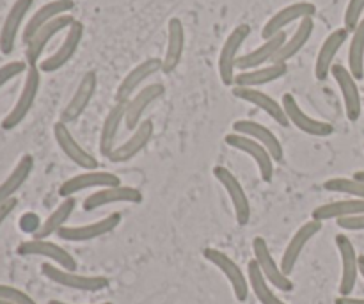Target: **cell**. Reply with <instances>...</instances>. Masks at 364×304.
Instances as JSON below:
<instances>
[{
    "instance_id": "cell-39",
    "label": "cell",
    "mask_w": 364,
    "mask_h": 304,
    "mask_svg": "<svg viewBox=\"0 0 364 304\" xmlns=\"http://www.w3.org/2000/svg\"><path fill=\"white\" fill-rule=\"evenodd\" d=\"M323 189L329 192H343L358 199H364V184L355 178H331L323 184Z\"/></svg>"
},
{
    "instance_id": "cell-4",
    "label": "cell",
    "mask_w": 364,
    "mask_h": 304,
    "mask_svg": "<svg viewBox=\"0 0 364 304\" xmlns=\"http://www.w3.org/2000/svg\"><path fill=\"white\" fill-rule=\"evenodd\" d=\"M224 142H226L228 146H231V148L238 150V152L247 153V155L255 160L256 166H258L262 180L265 182V184H270V182H272L274 159H272V155H270L269 150H267L262 142H258L256 139H252V137H247V135L237 134V132H233V134H228L226 139H224Z\"/></svg>"
},
{
    "instance_id": "cell-33",
    "label": "cell",
    "mask_w": 364,
    "mask_h": 304,
    "mask_svg": "<svg viewBox=\"0 0 364 304\" xmlns=\"http://www.w3.org/2000/svg\"><path fill=\"white\" fill-rule=\"evenodd\" d=\"M364 214V199H341V201L326 203L322 206H316L311 214V219L320 221H331V219H347V217L359 216Z\"/></svg>"
},
{
    "instance_id": "cell-46",
    "label": "cell",
    "mask_w": 364,
    "mask_h": 304,
    "mask_svg": "<svg viewBox=\"0 0 364 304\" xmlns=\"http://www.w3.org/2000/svg\"><path fill=\"white\" fill-rule=\"evenodd\" d=\"M359 274L364 278V255L359 256Z\"/></svg>"
},
{
    "instance_id": "cell-43",
    "label": "cell",
    "mask_w": 364,
    "mask_h": 304,
    "mask_svg": "<svg viewBox=\"0 0 364 304\" xmlns=\"http://www.w3.org/2000/svg\"><path fill=\"white\" fill-rule=\"evenodd\" d=\"M338 226L348 231H361L364 230V214L347 217V219H340L338 221Z\"/></svg>"
},
{
    "instance_id": "cell-44",
    "label": "cell",
    "mask_w": 364,
    "mask_h": 304,
    "mask_svg": "<svg viewBox=\"0 0 364 304\" xmlns=\"http://www.w3.org/2000/svg\"><path fill=\"white\" fill-rule=\"evenodd\" d=\"M16 205H18V199H14V198L7 199L6 203H2V205H0V226H2L4 221H6L7 217L13 214V210L16 209Z\"/></svg>"
},
{
    "instance_id": "cell-6",
    "label": "cell",
    "mask_w": 364,
    "mask_h": 304,
    "mask_svg": "<svg viewBox=\"0 0 364 304\" xmlns=\"http://www.w3.org/2000/svg\"><path fill=\"white\" fill-rule=\"evenodd\" d=\"M16 253L20 256H43V258L52 260L57 267L70 271V273L77 271V260L70 255V251L57 246L55 242L46 241V239H32V241L21 242L16 248Z\"/></svg>"
},
{
    "instance_id": "cell-35",
    "label": "cell",
    "mask_w": 364,
    "mask_h": 304,
    "mask_svg": "<svg viewBox=\"0 0 364 304\" xmlns=\"http://www.w3.org/2000/svg\"><path fill=\"white\" fill-rule=\"evenodd\" d=\"M32 169H34V159L31 155H23L18 164L14 166V169L11 171L9 177L0 184V205L6 203L7 199L13 198L18 191L21 189V185L28 180Z\"/></svg>"
},
{
    "instance_id": "cell-38",
    "label": "cell",
    "mask_w": 364,
    "mask_h": 304,
    "mask_svg": "<svg viewBox=\"0 0 364 304\" xmlns=\"http://www.w3.org/2000/svg\"><path fill=\"white\" fill-rule=\"evenodd\" d=\"M348 70L355 80L364 78V18L352 32L350 48H348Z\"/></svg>"
},
{
    "instance_id": "cell-37",
    "label": "cell",
    "mask_w": 364,
    "mask_h": 304,
    "mask_svg": "<svg viewBox=\"0 0 364 304\" xmlns=\"http://www.w3.org/2000/svg\"><path fill=\"white\" fill-rule=\"evenodd\" d=\"M247 280L249 288H251L252 294L256 295V299L262 304H287L274 294L272 288L269 287V281L265 280V276H263V273L259 271L255 258H252L247 266Z\"/></svg>"
},
{
    "instance_id": "cell-16",
    "label": "cell",
    "mask_w": 364,
    "mask_h": 304,
    "mask_svg": "<svg viewBox=\"0 0 364 304\" xmlns=\"http://www.w3.org/2000/svg\"><path fill=\"white\" fill-rule=\"evenodd\" d=\"M112 203H132V205H137V203H142V192L135 187H128V185L98 189V191L92 192L91 196L84 199L82 209L85 212H92V210L112 205Z\"/></svg>"
},
{
    "instance_id": "cell-31",
    "label": "cell",
    "mask_w": 364,
    "mask_h": 304,
    "mask_svg": "<svg viewBox=\"0 0 364 304\" xmlns=\"http://www.w3.org/2000/svg\"><path fill=\"white\" fill-rule=\"evenodd\" d=\"M287 71H288L287 64H277V63L269 64V66L255 68V70L240 71V73H237V77H235V85H238V88L258 89L259 85H265L274 80H279L281 77L287 75Z\"/></svg>"
},
{
    "instance_id": "cell-28",
    "label": "cell",
    "mask_w": 364,
    "mask_h": 304,
    "mask_svg": "<svg viewBox=\"0 0 364 304\" xmlns=\"http://www.w3.org/2000/svg\"><path fill=\"white\" fill-rule=\"evenodd\" d=\"M348 34H350V32H348L345 27H341V28H336V31H333L329 36H327L322 48H320L318 56H316V63H315L316 80L323 82L327 77H329L331 70H333L334 66V57L338 56L340 48L345 45Z\"/></svg>"
},
{
    "instance_id": "cell-48",
    "label": "cell",
    "mask_w": 364,
    "mask_h": 304,
    "mask_svg": "<svg viewBox=\"0 0 364 304\" xmlns=\"http://www.w3.org/2000/svg\"><path fill=\"white\" fill-rule=\"evenodd\" d=\"M48 304H68V303H63V301H55V299H53V301H50ZM100 304H112V303H100Z\"/></svg>"
},
{
    "instance_id": "cell-29",
    "label": "cell",
    "mask_w": 364,
    "mask_h": 304,
    "mask_svg": "<svg viewBox=\"0 0 364 304\" xmlns=\"http://www.w3.org/2000/svg\"><path fill=\"white\" fill-rule=\"evenodd\" d=\"M284 43H287V32H279V34H276L274 38L265 39V43L259 45L258 48L238 57L237 68L240 71H247L255 70V68L265 66L267 63H272L276 53L279 52V48Z\"/></svg>"
},
{
    "instance_id": "cell-2",
    "label": "cell",
    "mask_w": 364,
    "mask_h": 304,
    "mask_svg": "<svg viewBox=\"0 0 364 304\" xmlns=\"http://www.w3.org/2000/svg\"><path fill=\"white\" fill-rule=\"evenodd\" d=\"M251 34V27L247 23H242L233 28L230 36L224 41L223 48L219 53V75L220 82L224 85H235V77H237V59L242 45Z\"/></svg>"
},
{
    "instance_id": "cell-40",
    "label": "cell",
    "mask_w": 364,
    "mask_h": 304,
    "mask_svg": "<svg viewBox=\"0 0 364 304\" xmlns=\"http://www.w3.org/2000/svg\"><path fill=\"white\" fill-rule=\"evenodd\" d=\"M363 11H364V0H350V2H348L347 9H345V16H343L345 28H347L348 32H354L355 28H358V25L361 23Z\"/></svg>"
},
{
    "instance_id": "cell-8",
    "label": "cell",
    "mask_w": 364,
    "mask_h": 304,
    "mask_svg": "<svg viewBox=\"0 0 364 304\" xmlns=\"http://www.w3.org/2000/svg\"><path fill=\"white\" fill-rule=\"evenodd\" d=\"M82 38H84V23L75 20V23L68 28L66 36H64L59 48H57L52 56L46 57L45 61L39 63V71H43V73H53V71H59L60 68L66 66V64L73 59L75 53H77L78 46H80L82 43Z\"/></svg>"
},
{
    "instance_id": "cell-24",
    "label": "cell",
    "mask_w": 364,
    "mask_h": 304,
    "mask_svg": "<svg viewBox=\"0 0 364 304\" xmlns=\"http://www.w3.org/2000/svg\"><path fill=\"white\" fill-rule=\"evenodd\" d=\"M166 88L164 84H149L146 88H142L137 95H134V98L127 103V116H124V125H127V130L134 132L139 125L142 123V114L146 112L151 103H155L156 100L162 98Z\"/></svg>"
},
{
    "instance_id": "cell-34",
    "label": "cell",
    "mask_w": 364,
    "mask_h": 304,
    "mask_svg": "<svg viewBox=\"0 0 364 304\" xmlns=\"http://www.w3.org/2000/svg\"><path fill=\"white\" fill-rule=\"evenodd\" d=\"M313 31H315V21H313L311 16L304 18V20H301V23H299L297 31H295L294 36H291L290 39H287V43H284V45L281 46L279 52L276 53V57H274L272 63L287 64L288 61L291 59V57H295L299 52H301L302 48H304L306 43H308L309 39H311Z\"/></svg>"
},
{
    "instance_id": "cell-32",
    "label": "cell",
    "mask_w": 364,
    "mask_h": 304,
    "mask_svg": "<svg viewBox=\"0 0 364 304\" xmlns=\"http://www.w3.org/2000/svg\"><path fill=\"white\" fill-rule=\"evenodd\" d=\"M124 116H127V103H116L109 110L105 121H103L102 134H100V153L107 159L116 150L117 132H119L121 123L124 121Z\"/></svg>"
},
{
    "instance_id": "cell-23",
    "label": "cell",
    "mask_w": 364,
    "mask_h": 304,
    "mask_svg": "<svg viewBox=\"0 0 364 304\" xmlns=\"http://www.w3.org/2000/svg\"><path fill=\"white\" fill-rule=\"evenodd\" d=\"M153 132H155V127H153V121L151 120H144L134 132H132L130 137L127 139V142L123 145L116 146L112 153L109 155L110 162H128L132 160L134 157H137L142 150L148 146V142L151 141L153 137Z\"/></svg>"
},
{
    "instance_id": "cell-41",
    "label": "cell",
    "mask_w": 364,
    "mask_h": 304,
    "mask_svg": "<svg viewBox=\"0 0 364 304\" xmlns=\"http://www.w3.org/2000/svg\"><path fill=\"white\" fill-rule=\"evenodd\" d=\"M28 70V64L25 61H11V63L0 66V89L9 80L16 78L18 75L25 73Z\"/></svg>"
},
{
    "instance_id": "cell-47",
    "label": "cell",
    "mask_w": 364,
    "mask_h": 304,
    "mask_svg": "<svg viewBox=\"0 0 364 304\" xmlns=\"http://www.w3.org/2000/svg\"><path fill=\"white\" fill-rule=\"evenodd\" d=\"M354 178H355V180L363 182V184H364V171H358V173L354 174Z\"/></svg>"
},
{
    "instance_id": "cell-14",
    "label": "cell",
    "mask_w": 364,
    "mask_h": 304,
    "mask_svg": "<svg viewBox=\"0 0 364 304\" xmlns=\"http://www.w3.org/2000/svg\"><path fill=\"white\" fill-rule=\"evenodd\" d=\"M121 185V178L110 171H87V173L77 174L70 178L59 187L60 198H73L77 192L85 191V189H105Z\"/></svg>"
},
{
    "instance_id": "cell-27",
    "label": "cell",
    "mask_w": 364,
    "mask_h": 304,
    "mask_svg": "<svg viewBox=\"0 0 364 304\" xmlns=\"http://www.w3.org/2000/svg\"><path fill=\"white\" fill-rule=\"evenodd\" d=\"M75 7L73 0H50L45 6L39 7L34 14L31 16V20L27 21L23 28V43L27 45L32 38H34L36 32L41 27H45L46 23H50L52 20H55L57 16H63V14H68Z\"/></svg>"
},
{
    "instance_id": "cell-20",
    "label": "cell",
    "mask_w": 364,
    "mask_h": 304,
    "mask_svg": "<svg viewBox=\"0 0 364 304\" xmlns=\"http://www.w3.org/2000/svg\"><path fill=\"white\" fill-rule=\"evenodd\" d=\"M315 13H316V6L311 2H295V4H290V6L283 7V9L277 11V13L265 23V27H263L262 31L263 39L274 38V36L279 34V32H284V28H287L290 23H294V21L297 20L301 21L309 16L313 18L315 16Z\"/></svg>"
},
{
    "instance_id": "cell-36",
    "label": "cell",
    "mask_w": 364,
    "mask_h": 304,
    "mask_svg": "<svg viewBox=\"0 0 364 304\" xmlns=\"http://www.w3.org/2000/svg\"><path fill=\"white\" fill-rule=\"evenodd\" d=\"M75 206H77V199L75 198H66L63 199L59 206L46 217L41 223V226L38 228V231L34 234V239H48L50 235L57 234L60 228L66 226V223L70 221L71 214H73Z\"/></svg>"
},
{
    "instance_id": "cell-11",
    "label": "cell",
    "mask_w": 364,
    "mask_h": 304,
    "mask_svg": "<svg viewBox=\"0 0 364 304\" xmlns=\"http://www.w3.org/2000/svg\"><path fill=\"white\" fill-rule=\"evenodd\" d=\"M283 109L287 112L288 121L290 125H294L295 128H299L304 134L313 135V137H327L334 132V127L331 123H326V121L315 120V117L308 116L304 110L301 109V105L297 103L294 95L287 93L283 95Z\"/></svg>"
},
{
    "instance_id": "cell-15",
    "label": "cell",
    "mask_w": 364,
    "mask_h": 304,
    "mask_svg": "<svg viewBox=\"0 0 364 304\" xmlns=\"http://www.w3.org/2000/svg\"><path fill=\"white\" fill-rule=\"evenodd\" d=\"M53 137H55L57 145L63 150L64 155H66L75 166L82 167V169L85 171H95L96 167H98V160L78 145L77 139L73 137V134H71L66 123L57 121V123L53 125Z\"/></svg>"
},
{
    "instance_id": "cell-10",
    "label": "cell",
    "mask_w": 364,
    "mask_h": 304,
    "mask_svg": "<svg viewBox=\"0 0 364 304\" xmlns=\"http://www.w3.org/2000/svg\"><path fill=\"white\" fill-rule=\"evenodd\" d=\"M213 177L220 182V185L230 194V199L235 209V216H237V223L240 226L249 224V221H251V203H249V198L245 194L244 187H242L240 180L224 166L213 167Z\"/></svg>"
},
{
    "instance_id": "cell-25",
    "label": "cell",
    "mask_w": 364,
    "mask_h": 304,
    "mask_svg": "<svg viewBox=\"0 0 364 304\" xmlns=\"http://www.w3.org/2000/svg\"><path fill=\"white\" fill-rule=\"evenodd\" d=\"M233 95L237 96L238 100H244V102L252 103V105H256L258 109H262L263 112L269 114V116L272 117L277 125H281V127H288V125H290L287 112H284L283 109V103L274 100L272 96L267 95V93L259 91V89L256 88H238V85H235Z\"/></svg>"
},
{
    "instance_id": "cell-13",
    "label": "cell",
    "mask_w": 364,
    "mask_h": 304,
    "mask_svg": "<svg viewBox=\"0 0 364 304\" xmlns=\"http://www.w3.org/2000/svg\"><path fill=\"white\" fill-rule=\"evenodd\" d=\"M336 248L341 256V280L340 295H352L359 278V255L355 253L350 239L343 234L336 235Z\"/></svg>"
},
{
    "instance_id": "cell-12",
    "label": "cell",
    "mask_w": 364,
    "mask_h": 304,
    "mask_svg": "<svg viewBox=\"0 0 364 304\" xmlns=\"http://www.w3.org/2000/svg\"><path fill=\"white\" fill-rule=\"evenodd\" d=\"M121 223V214L112 212L110 216L96 221V223L84 224V226H64L57 231V237L66 242H89L103 237L116 230Z\"/></svg>"
},
{
    "instance_id": "cell-21",
    "label": "cell",
    "mask_w": 364,
    "mask_h": 304,
    "mask_svg": "<svg viewBox=\"0 0 364 304\" xmlns=\"http://www.w3.org/2000/svg\"><path fill=\"white\" fill-rule=\"evenodd\" d=\"M96 88H98V75H96L95 71L84 73L77 91H75L73 98L68 102V105L64 107L63 112H60V121L66 125L77 121L78 117L84 114V110L87 109L89 103H91L92 96H95L96 93Z\"/></svg>"
},
{
    "instance_id": "cell-1",
    "label": "cell",
    "mask_w": 364,
    "mask_h": 304,
    "mask_svg": "<svg viewBox=\"0 0 364 304\" xmlns=\"http://www.w3.org/2000/svg\"><path fill=\"white\" fill-rule=\"evenodd\" d=\"M39 85H41V71H39L38 66H28L23 89H21L20 96H18L16 103L11 109V112L2 120L4 130H13V128H16L27 117L32 105H34L36 98H38Z\"/></svg>"
},
{
    "instance_id": "cell-19",
    "label": "cell",
    "mask_w": 364,
    "mask_h": 304,
    "mask_svg": "<svg viewBox=\"0 0 364 304\" xmlns=\"http://www.w3.org/2000/svg\"><path fill=\"white\" fill-rule=\"evenodd\" d=\"M331 75L334 77L336 84L340 85L341 96L345 102V110H347V117L350 121H358L361 117L363 102H361V91L358 88V80L352 77L350 70L345 68L343 64H334Z\"/></svg>"
},
{
    "instance_id": "cell-49",
    "label": "cell",
    "mask_w": 364,
    "mask_h": 304,
    "mask_svg": "<svg viewBox=\"0 0 364 304\" xmlns=\"http://www.w3.org/2000/svg\"><path fill=\"white\" fill-rule=\"evenodd\" d=\"M0 304H11V303H7V301H2V299H0Z\"/></svg>"
},
{
    "instance_id": "cell-26",
    "label": "cell",
    "mask_w": 364,
    "mask_h": 304,
    "mask_svg": "<svg viewBox=\"0 0 364 304\" xmlns=\"http://www.w3.org/2000/svg\"><path fill=\"white\" fill-rule=\"evenodd\" d=\"M233 130L237 132V134L247 135V137H252L258 142H262V145L270 152L274 162H281V160H283V145L279 142L277 135L274 134L270 128H267L265 125L256 123V121L252 120H238L233 123Z\"/></svg>"
},
{
    "instance_id": "cell-9",
    "label": "cell",
    "mask_w": 364,
    "mask_h": 304,
    "mask_svg": "<svg viewBox=\"0 0 364 304\" xmlns=\"http://www.w3.org/2000/svg\"><path fill=\"white\" fill-rule=\"evenodd\" d=\"M75 23V18L71 14H63V16H57L55 20H52L50 23H46L45 27L39 28L34 34V38L27 43V48H25V63L28 66H38L39 59H41V53L45 52V48L48 46V43L55 38L59 32L66 31L71 25Z\"/></svg>"
},
{
    "instance_id": "cell-22",
    "label": "cell",
    "mask_w": 364,
    "mask_h": 304,
    "mask_svg": "<svg viewBox=\"0 0 364 304\" xmlns=\"http://www.w3.org/2000/svg\"><path fill=\"white\" fill-rule=\"evenodd\" d=\"M34 0H14L11 6L9 13H7L6 20H4L2 31H0V52L4 56H9L16 45L18 32H20L21 23H23L25 16L31 11Z\"/></svg>"
},
{
    "instance_id": "cell-18",
    "label": "cell",
    "mask_w": 364,
    "mask_h": 304,
    "mask_svg": "<svg viewBox=\"0 0 364 304\" xmlns=\"http://www.w3.org/2000/svg\"><path fill=\"white\" fill-rule=\"evenodd\" d=\"M320 230H322V223H320V221L311 219L308 221V223L302 224V226L295 231V235L291 237V241L288 242L287 249H284L283 258H281V266H279L281 271H283L287 276H290V274L294 273L295 266H297L304 248L316 234H320Z\"/></svg>"
},
{
    "instance_id": "cell-7",
    "label": "cell",
    "mask_w": 364,
    "mask_h": 304,
    "mask_svg": "<svg viewBox=\"0 0 364 304\" xmlns=\"http://www.w3.org/2000/svg\"><path fill=\"white\" fill-rule=\"evenodd\" d=\"M252 251H255V260L256 263H258L259 271H262L263 276H265V280L269 281L270 285H274V287L281 292L294 290V281H291L290 276H287V274L281 271V267L277 266L265 239L255 237V241H252Z\"/></svg>"
},
{
    "instance_id": "cell-30",
    "label": "cell",
    "mask_w": 364,
    "mask_h": 304,
    "mask_svg": "<svg viewBox=\"0 0 364 304\" xmlns=\"http://www.w3.org/2000/svg\"><path fill=\"white\" fill-rule=\"evenodd\" d=\"M167 48L162 59L164 73H173L181 63L185 50V28L180 18H171L167 25Z\"/></svg>"
},
{
    "instance_id": "cell-5",
    "label": "cell",
    "mask_w": 364,
    "mask_h": 304,
    "mask_svg": "<svg viewBox=\"0 0 364 304\" xmlns=\"http://www.w3.org/2000/svg\"><path fill=\"white\" fill-rule=\"evenodd\" d=\"M205 258L208 260L210 263L217 267L220 273L226 276V280L231 283V288H233V294L237 298L238 303H245L249 298V280L242 273L240 266L235 262L231 256H228L226 253L219 251V249L206 248L205 249Z\"/></svg>"
},
{
    "instance_id": "cell-17",
    "label": "cell",
    "mask_w": 364,
    "mask_h": 304,
    "mask_svg": "<svg viewBox=\"0 0 364 304\" xmlns=\"http://www.w3.org/2000/svg\"><path fill=\"white\" fill-rule=\"evenodd\" d=\"M162 71V59L159 57H149V59L142 61L141 64L134 68L132 71H128L127 77L121 80V84L117 85L116 91V103H128L134 98L135 91L139 89V85L144 80H148L151 75Z\"/></svg>"
},
{
    "instance_id": "cell-42",
    "label": "cell",
    "mask_w": 364,
    "mask_h": 304,
    "mask_svg": "<svg viewBox=\"0 0 364 304\" xmlns=\"http://www.w3.org/2000/svg\"><path fill=\"white\" fill-rule=\"evenodd\" d=\"M0 299L11 304H38L31 295L11 287V285H0Z\"/></svg>"
},
{
    "instance_id": "cell-45",
    "label": "cell",
    "mask_w": 364,
    "mask_h": 304,
    "mask_svg": "<svg viewBox=\"0 0 364 304\" xmlns=\"http://www.w3.org/2000/svg\"><path fill=\"white\" fill-rule=\"evenodd\" d=\"M334 304H364V299L352 298V295H340Z\"/></svg>"
},
{
    "instance_id": "cell-3",
    "label": "cell",
    "mask_w": 364,
    "mask_h": 304,
    "mask_svg": "<svg viewBox=\"0 0 364 304\" xmlns=\"http://www.w3.org/2000/svg\"><path fill=\"white\" fill-rule=\"evenodd\" d=\"M41 273L43 276L48 278V280L53 281L55 285L73 288V290L80 292H100L109 288L110 285L109 278L105 276H82V274L60 269V267L53 266V263H43Z\"/></svg>"
}]
</instances>
